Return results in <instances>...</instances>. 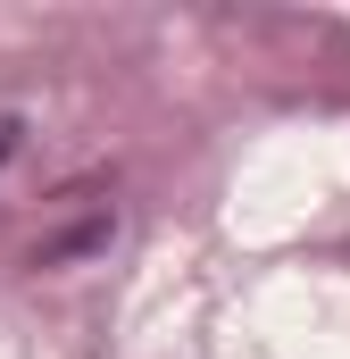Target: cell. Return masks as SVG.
<instances>
[{"label":"cell","instance_id":"1","mask_svg":"<svg viewBox=\"0 0 350 359\" xmlns=\"http://www.w3.org/2000/svg\"><path fill=\"white\" fill-rule=\"evenodd\" d=\"M0 159H8V126H0Z\"/></svg>","mask_w":350,"mask_h":359}]
</instances>
